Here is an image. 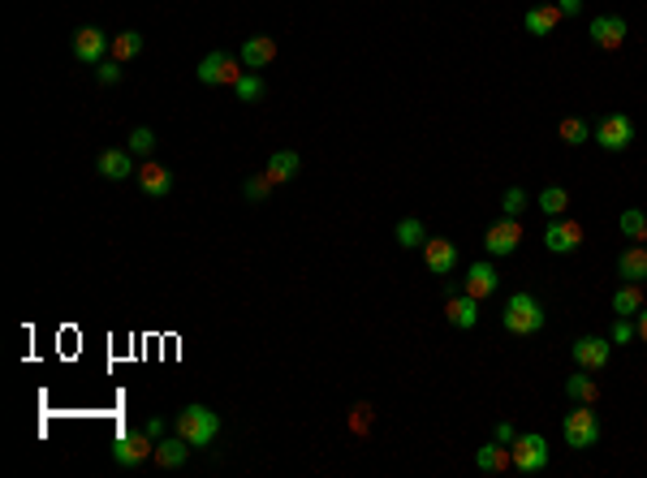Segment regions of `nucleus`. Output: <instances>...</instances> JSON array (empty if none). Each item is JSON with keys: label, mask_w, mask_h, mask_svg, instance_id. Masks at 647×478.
I'll return each instance as SVG.
<instances>
[{"label": "nucleus", "mask_w": 647, "mask_h": 478, "mask_svg": "<svg viewBox=\"0 0 647 478\" xmlns=\"http://www.w3.org/2000/svg\"><path fill=\"white\" fill-rule=\"evenodd\" d=\"M500 324L510 336H540L544 332V302L535 294H510L505 311H500Z\"/></svg>", "instance_id": "f257e3e1"}, {"label": "nucleus", "mask_w": 647, "mask_h": 478, "mask_svg": "<svg viewBox=\"0 0 647 478\" xmlns=\"http://www.w3.org/2000/svg\"><path fill=\"white\" fill-rule=\"evenodd\" d=\"M561 440H565V448H574V453H582V448H596L600 444V418H596V410L574 401V410L561 418Z\"/></svg>", "instance_id": "f03ea898"}, {"label": "nucleus", "mask_w": 647, "mask_h": 478, "mask_svg": "<svg viewBox=\"0 0 647 478\" xmlns=\"http://www.w3.org/2000/svg\"><path fill=\"white\" fill-rule=\"evenodd\" d=\"M177 435L190 440L195 448H207L216 435H220V413H212L207 405H186V410L177 413Z\"/></svg>", "instance_id": "7ed1b4c3"}, {"label": "nucleus", "mask_w": 647, "mask_h": 478, "mask_svg": "<svg viewBox=\"0 0 647 478\" xmlns=\"http://www.w3.org/2000/svg\"><path fill=\"white\" fill-rule=\"evenodd\" d=\"M156 453V435H151L147 427H126L121 435L113 440V462L116 465H143Z\"/></svg>", "instance_id": "20e7f679"}, {"label": "nucleus", "mask_w": 647, "mask_h": 478, "mask_svg": "<svg viewBox=\"0 0 647 478\" xmlns=\"http://www.w3.org/2000/svg\"><path fill=\"white\" fill-rule=\"evenodd\" d=\"M510 457H514L518 474H540L548 465V440L535 435V431H527V435H518L514 444H510Z\"/></svg>", "instance_id": "39448f33"}, {"label": "nucleus", "mask_w": 647, "mask_h": 478, "mask_svg": "<svg viewBox=\"0 0 647 478\" xmlns=\"http://www.w3.org/2000/svg\"><path fill=\"white\" fill-rule=\"evenodd\" d=\"M591 138H596L604 151H626L634 143V121L626 113H609L596 130H591Z\"/></svg>", "instance_id": "423d86ee"}, {"label": "nucleus", "mask_w": 647, "mask_h": 478, "mask_svg": "<svg viewBox=\"0 0 647 478\" xmlns=\"http://www.w3.org/2000/svg\"><path fill=\"white\" fill-rule=\"evenodd\" d=\"M242 78V69H238V61H233L229 52H207L199 61V83L203 86H233Z\"/></svg>", "instance_id": "0eeeda50"}, {"label": "nucleus", "mask_w": 647, "mask_h": 478, "mask_svg": "<svg viewBox=\"0 0 647 478\" xmlns=\"http://www.w3.org/2000/svg\"><path fill=\"white\" fill-rule=\"evenodd\" d=\"M108 52H113V39H108L100 26L74 31V56H78L83 65H100V61H108Z\"/></svg>", "instance_id": "6e6552de"}, {"label": "nucleus", "mask_w": 647, "mask_h": 478, "mask_svg": "<svg viewBox=\"0 0 647 478\" xmlns=\"http://www.w3.org/2000/svg\"><path fill=\"white\" fill-rule=\"evenodd\" d=\"M483 246H488V254H497V259L514 254V250L522 246V224H518V215H505V220H497L492 229L483 233Z\"/></svg>", "instance_id": "1a4fd4ad"}, {"label": "nucleus", "mask_w": 647, "mask_h": 478, "mask_svg": "<svg viewBox=\"0 0 647 478\" xmlns=\"http://www.w3.org/2000/svg\"><path fill=\"white\" fill-rule=\"evenodd\" d=\"M570 354H574V363H579L582 371H604L609 358H613V341H604V336H579V341L570 345Z\"/></svg>", "instance_id": "9d476101"}, {"label": "nucleus", "mask_w": 647, "mask_h": 478, "mask_svg": "<svg viewBox=\"0 0 647 478\" xmlns=\"http://www.w3.org/2000/svg\"><path fill=\"white\" fill-rule=\"evenodd\" d=\"M544 246L552 250V254H574V250L582 246V224H579V220H565V215H557V220L544 229Z\"/></svg>", "instance_id": "9b49d317"}, {"label": "nucleus", "mask_w": 647, "mask_h": 478, "mask_svg": "<svg viewBox=\"0 0 647 478\" xmlns=\"http://www.w3.org/2000/svg\"><path fill=\"white\" fill-rule=\"evenodd\" d=\"M587 35H591V44L604 52H617L622 44H626V17L617 14H600L591 17V26H587Z\"/></svg>", "instance_id": "f8f14e48"}, {"label": "nucleus", "mask_w": 647, "mask_h": 478, "mask_svg": "<svg viewBox=\"0 0 647 478\" xmlns=\"http://www.w3.org/2000/svg\"><path fill=\"white\" fill-rule=\"evenodd\" d=\"M423 264H428L431 276H449L458 267V246L449 237H428L423 242Z\"/></svg>", "instance_id": "ddd939ff"}, {"label": "nucleus", "mask_w": 647, "mask_h": 478, "mask_svg": "<svg viewBox=\"0 0 647 478\" xmlns=\"http://www.w3.org/2000/svg\"><path fill=\"white\" fill-rule=\"evenodd\" d=\"M497 284H500V272L492 264H470L466 267V281H462V294L470 297H488V294H497Z\"/></svg>", "instance_id": "4468645a"}, {"label": "nucleus", "mask_w": 647, "mask_h": 478, "mask_svg": "<svg viewBox=\"0 0 647 478\" xmlns=\"http://www.w3.org/2000/svg\"><path fill=\"white\" fill-rule=\"evenodd\" d=\"M190 440H182V435H168V440H156V453H151V462L160 465V470H182L186 457H190Z\"/></svg>", "instance_id": "2eb2a0df"}, {"label": "nucleus", "mask_w": 647, "mask_h": 478, "mask_svg": "<svg viewBox=\"0 0 647 478\" xmlns=\"http://www.w3.org/2000/svg\"><path fill=\"white\" fill-rule=\"evenodd\" d=\"M445 319L453 328H475L480 324V297L470 294H449V306H445Z\"/></svg>", "instance_id": "dca6fc26"}, {"label": "nucleus", "mask_w": 647, "mask_h": 478, "mask_svg": "<svg viewBox=\"0 0 647 478\" xmlns=\"http://www.w3.org/2000/svg\"><path fill=\"white\" fill-rule=\"evenodd\" d=\"M238 56H242V65L247 69H268L272 61H277V39H268V35H250Z\"/></svg>", "instance_id": "f3484780"}, {"label": "nucleus", "mask_w": 647, "mask_h": 478, "mask_svg": "<svg viewBox=\"0 0 647 478\" xmlns=\"http://www.w3.org/2000/svg\"><path fill=\"white\" fill-rule=\"evenodd\" d=\"M96 168H100V177H108V182H126L130 173H138V168H134V151H121V147L104 151Z\"/></svg>", "instance_id": "a211bd4d"}, {"label": "nucleus", "mask_w": 647, "mask_h": 478, "mask_svg": "<svg viewBox=\"0 0 647 478\" xmlns=\"http://www.w3.org/2000/svg\"><path fill=\"white\" fill-rule=\"evenodd\" d=\"M617 276L622 281H631V284H643L647 281V246H626L622 250V259H617Z\"/></svg>", "instance_id": "6ab92c4d"}, {"label": "nucleus", "mask_w": 647, "mask_h": 478, "mask_svg": "<svg viewBox=\"0 0 647 478\" xmlns=\"http://www.w3.org/2000/svg\"><path fill=\"white\" fill-rule=\"evenodd\" d=\"M561 9H557V5H535V9H527V14H522V26H527V35H540V39H544V35H552L557 31V22H561Z\"/></svg>", "instance_id": "aec40b11"}, {"label": "nucleus", "mask_w": 647, "mask_h": 478, "mask_svg": "<svg viewBox=\"0 0 647 478\" xmlns=\"http://www.w3.org/2000/svg\"><path fill=\"white\" fill-rule=\"evenodd\" d=\"M134 177H138V185H143L147 198H165L168 190H173V173H168L165 164H143Z\"/></svg>", "instance_id": "412c9836"}, {"label": "nucleus", "mask_w": 647, "mask_h": 478, "mask_svg": "<svg viewBox=\"0 0 647 478\" xmlns=\"http://www.w3.org/2000/svg\"><path fill=\"white\" fill-rule=\"evenodd\" d=\"M268 177H272V182L281 185V182H294V177H298L302 173V155L298 151H272V155H268V168H264Z\"/></svg>", "instance_id": "4be33fe9"}, {"label": "nucleus", "mask_w": 647, "mask_h": 478, "mask_svg": "<svg viewBox=\"0 0 647 478\" xmlns=\"http://www.w3.org/2000/svg\"><path fill=\"white\" fill-rule=\"evenodd\" d=\"M475 465H480L483 474H500V470H510V465H514V457H510V444H500V440L483 444L480 453H475Z\"/></svg>", "instance_id": "5701e85b"}, {"label": "nucleus", "mask_w": 647, "mask_h": 478, "mask_svg": "<svg viewBox=\"0 0 647 478\" xmlns=\"http://www.w3.org/2000/svg\"><path fill=\"white\" fill-rule=\"evenodd\" d=\"M565 396H570V401H579V405H596L600 383L591 380V371H574V375L565 380Z\"/></svg>", "instance_id": "b1692460"}, {"label": "nucleus", "mask_w": 647, "mask_h": 478, "mask_svg": "<svg viewBox=\"0 0 647 478\" xmlns=\"http://www.w3.org/2000/svg\"><path fill=\"white\" fill-rule=\"evenodd\" d=\"M398 246L401 250H423V242H428V229H423V220L419 215H406V220H398Z\"/></svg>", "instance_id": "393cba45"}, {"label": "nucleus", "mask_w": 647, "mask_h": 478, "mask_svg": "<svg viewBox=\"0 0 647 478\" xmlns=\"http://www.w3.org/2000/svg\"><path fill=\"white\" fill-rule=\"evenodd\" d=\"M643 306H647L643 289H639V284H631V281H622V289L613 294V314H626V319H631V314H639Z\"/></svg>", "instance_id": "a878e982"}, {"label": "nucleus", "mask_w": 647, "mask_h": 478, "mask_svg": "<svg viewBox=\"0 0 647 478\" xmlns=\"http://www.w3.org/2000/svg\"><path fill=\"white\" fill-rule=\"evenodd\" d=\"M540 207H544V215H552V220L565 215V207H570V190H565V185H544V190H540Z\"/></svg>", "instance_id": "bb28decb"}, {"label": "nucleus", "mask_w": 647, "mask_h": 478, "mask_svg": "<svg viewBox=\"0 0 647 478\" xmlns=\"http://www.w3.org/2000/svg\"><path fill=\"white\" fill-rule=\"evenodd\" d=\"M617 224H622V233H626L631 242H639V246H647V215L639 212V207H626V212H622V220H617Z\"/></svg>", "instance_id": "cd10ccee"}, {"label": "nucleus", "mask_w": 647, "mask_h": 478, "mask_svg": "<svg viewBox=\"0 0 647 478\" xmlns=\"http://www.w3.org/2000/svg\"><path fill=\"white\" fill-rule=\"evenodd\" d=\"M561 143L565 147H582V143H591V125H587L582 116H565L561 121Z\"/></svg>", "instance_id": "c85d7f7f"}, {"label": "nucleus", "mask_w": 647, "mask_h": 478, "mask_svg": "<svg viewBox=\"0 0 647 478\" xmlns=\"http://www.w3.org/2000/svg\"><path fill=\"white\" fill-rule=\"evenodd\" d=\"M138 52H143V35H138V31H121L113 39V56H116V61H134Z\"/></svg>", "instance_id": "c756f323"}, {"label": "nucleus", "mask_w": 647, "mask_h": 478, "mask_svg": "<svg viewBox=\"0 0 647 478\" xmlns=\"http://www.w3.org/2000/svg\"><path fill=\"white\" fill-rule=\"evenodd\" d=\"M233 95L242 99V104H255V99H264V78H259V74H242V78L233 83Z\"/></svg>", "instance_id": "7c9ffc66"}, {"label": "nucleus", "mask_w": 647, "mask_h": 478, "mask_svg": "<svg viewBox=\"0 0 647 478\" xmlns=\"http://www.w3.org/2000/svg\"><path fill=\"white\" fill-rule=\"evenodd\" d=\"M500 212H505V215H522V212H527V190H522V185H510V190L500 194Z\"/></svg>", "instance_id": "2f4dec72"}, {"label": "nucleus", "mask_w": 647, "mask_h": 478, "mask_svg": "<svg viewBox=\"0 0 647 478\" xmlns=\"http://www.w3.org/2000/svg\"><path fill=\"white\" fill-rule=\"evenodd\" d=\"M151 147H156V134H151L147 125L130 130V147H126V151H134V155H151Z\"/></svg>", "instance_id": "473e14b6"}, {"label": "nucleus", "mask_w": 647, "mask_h": 478, "mask_svg": "<svg viewBox=\"0 0 647 478\" xmlns=\"http://www.w3.org/2000/svg\"><path fill=\"white\" fill-rule=\"evenodd\" d=\"M634 336H639V324H631L626 314H617V324H613V345H631Z\"/></svg>", "instance_id": "72a5a7b5"}, {"label": "nucleus", "mask_w": 647, "mask_h": 478, "mask_svg": "<svg viewBox=\"0 0 647 478\" xmlns=\"http://www.w3.org/2000/svg\"><path fill=\"white\" fill-rule=\"evenodd\" d=\"M96 78H100V86H113V83H121V61H116V56H108V61H100V65H96Z\"/></svg>", "instance_id": "f704fd0d"}, {"label": "nucleus", "mask_w": 647, "mask_h": 478, "mask_svg": "<svg viewBox=\"0 0 647 478\" xmlns=\"http://www.w3.org/2000/svg\"><path fill=\"white\" fill-rule=\"evenodd\" d=\"M272 185H277V182H272L268 173H259V177H250V182H247V198H250V203H259V198L272 194Z\"/></svg>", "instance_id": "c9c22d12"}, {"label": "nucleus", "mask_w": 647, "mask_h": 478, "mask_svg": "<svg viewBox=\"0 0 647 478\" xmlns=\"http://www.w3.org/2000/svg\"><path fill=\"white\" fill-rule=\"evenodd\" d=\"M497 440H500V444H514L518 427H514V423H497Z\"/></svg>", "instance_id": "e433bc0d"}, {"label": "nucleus", "mask_w": 647, "mask_h": 478, "mask_svg": "<svg viewBox=\"0 0 647 478\" xmlns=\"http://www.w3.org/2000/svg\"><path fill=\"white\" fill-rule=\"evenodd\" d=\"M557 9H561L565 17H570V14H582V0H557Z\"/></svg>", "instance_id": "4c0bfd02"}, {"label": "nucleus", "mask_w": 647, "mask_h": 478, "mask_svg": "<svg viewBox=\"0 0 647 478\" xmlns=\"http://www.w3.org/2000/svg\"><path fill=\"white\" fill-rule=\"evenodd\" d=\"M367 413H371L367 405H359V410H354V431H367Z\"/></svg>", "instance_id": "58836bf2"}, {"label": "nucleus", "mask_w": 647, "mask_h": 478, "mask_svg": "<svg viewBox=\"0 0 647 478\" xmlns=\"http://www.w3.org/2000/svg\"><path fill=\"white\" fill-rule=\"evenodd\" d=\"M639 336H643V341H647V306H643V311H639Z\"/></svg>", "instance_id": "ea45409f"}]
</instances>
